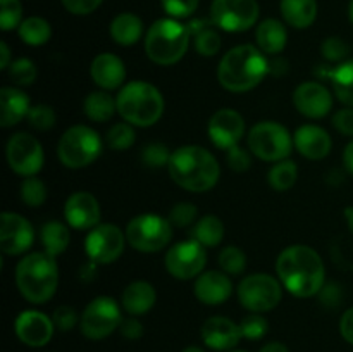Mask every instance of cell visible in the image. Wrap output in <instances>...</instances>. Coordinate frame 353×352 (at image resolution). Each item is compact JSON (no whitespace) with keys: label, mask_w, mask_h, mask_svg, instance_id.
<instances>
[{"label":"cell","mask_w":353,"mask_h":352,"mask_svg":"<svg viewBox=\"0 0 353 352\" xmlns=\"http://www.w3.org/2000/svg\"><path fill=\"white\" fill-rule=\"evenodd\" d=\"M10 50L6 41H0V69H7L10 66Z\"/></svg>","instance_id":"obj_58"},{"label":"cell","mask_w":353,"mask_h":352,"mask_svg":"<svg viewBox=\"0 0 353 352\" xmlns=\"http://www.w3.org/2000/svg\"><path fill=\"white\" fill-rule=\"evenodd\" d=\"M276 276L292 295L309 299L326 285V266L319 252L309 245L295 244L281 251L276 259Z\"/></svg>","instance_id":"obj_1"},{"label":"cell","mask_w":353,"mask_h":352,"mask_svg":"<svg viewBox=\"0 0 353 352\" xmlns=\"http://www.w3.org/2000/svg\"><path fill=\"white\" fill-rule=\"evenodd\" d=\"M348 17H350V23L353 24V0H350V6H348Z\"/></svg>","instance_id":"obj_62"},{"label":"cell","mask_w":353,"mask_h":352,"mask_svg":"<svg viewBox=\"0 0 353 352\" xmlns=\"http://www.w3.org/2000/svg\"><path fill=\"white\" fill-rule=\"evenodd\" d=\"M54 330L55 324L52 317L40 311H23L14 321V331L17 338L28 347H45L54 337Z\"/></svg>","instance_id":"obj_19"},{"label":"cell","mask_w":353,"mask_h":352,"mask_svg":"<svg viewBox=\"0 0 353 352\" xmlns=\"http://www.w3.org/2000/svg\"><path fill=\"white\" fill-rule=\"evenodd\" d=\"M230 352H245V351H236V349H233V351H230Z\"/></svg>","instance_id":"obj_63"},{"label":"cell","mask_w":353,"mask_h":352,"mask_svg":"<svg viewBox=\"0 0 353 352\" xmlns=\"http://www.w3.org/2000/svg\"><path fill=\"white\" fill-rule=\"evenodd\" d=\"M259 9L257 0H212L210 19L219 30L228 33H243L257 24Z\"/></svg>","instance_id":"obj_13"},{"label":"cell","mask_w":353,"mask_h":352,"mask_svg":"<svg viewBox=\"0 0 353 352\" xmlns=\"http://www.w3.org/2000/svg\"><path fill=\"white\" fill-rule=\"evenodd\" d=\"M288 71V62L285 59L278 57L276 61H269V75H276V76H283L285 72Z\"/></svg>","instance_id":"obj_55"},{"label":"cell","mask_w":353,"mask_h":352,"mask_svg":"<svg viewBox=\"0 0 353 352\" xmlns=\"http://www.w3.org/2000/svg\"><path fill=\"white\" fill-rule=\"evenodd\" d=\"M34 228L17 213H2L0 216V251L7 255H21L33 247Z\"/></svg>","instance_id":"obj_16"},{"label":"cell","mask_w":353,"mask_h":352,"mask_svg":"<svg viewBox=\"0 0 353 352\" xmlns=\"http://www.w3.org/2000/svg\"><path fill=\"white\" fill-rule=\"evenodd\" d=\"M331 85L336 99L343 106L353 107V61H345L334 66Z\"/></svg>","instance_id":"obj_34"},{"label":"cell","mask_w":353,"mask_h":352,"mask_svg":"<svg viewBox=\"0 0 353 352\" xmlns=\"http://www.w3.org/2000/svg\"><path fill=\"white\" fill-rule=\"evenodd\" d=\"M126 240L134 251L152 254L159 252L169 245L172 238V224L168 217L161 214L145 213L138 214L128 223Z\"/></svg>","instance_id":"obj_9"},{"label":"cell","mask_w":353,"mask_h":352,"mask_svg":"<svg viewBox=\"0 0 353 352\" xmlns=\"http://www.w3.org/2000/svg\"><path fill=\"white\" fill-rule=\"evenodd\" d=\"M226 162L230 166L231 171L234 173H245L252 168V152L247 148L240 147H231L226 150Z\"/></svg>","instance_id":"obj_48"},{"label":"cell","mask_w":353,"mask_h":352,"mask_svg":"<svg viewBox=\"0 0 353 352\" xmlns=\"http://www.w3.org/2000/svg\"><path fill=\"white\" fill-rule=\"evenodd\" d=\"M23 23V6L19 0H0V28L12 31Z\"/></svg>","instance_id":"obj_43"},{"label":"cell","mask_w":353,"mask_h":352,"mask_svg":"<svg viewBox=\"0 0 353 352\" xmlns=\"http://www.w3.org/2000/svg\"><path fill=\"white\" fill-rule=\"evenodd\" d=\"M321 54L326 62H345L347 55L350 54V47L347 41L340 37H327L321 45Z\"/></svg>","instance_id":"obj_46"},{"label":"cell","mask_w":353,"mask_h":352,"mask_svg":"<svg viewBox=\"0 0 353 352\" xmlns=\"http://www.w3.org/2000/svg\"><path fill=\"white\" fill-rule=\"evenodd\" d=\"M17 33H19V38L26 45H31V47H40V45H45L52 37V28L48 24L47 19L40 16H31L23 19V23L17 28Z\"/></svg>","instance_id":"obj_33"},{"label":"cell","mask_w":353,"mask_h":352,"mask_svg":"<svg viewBox=\"0 0 353 352\" xmlns=\"http://www.w3.org/2000/svg\"><path fill=\"white\" fill-rule=\"evenodd\" d=\"M168 219L172 228L193 226L199 219V209L192 202H178L171 207Z\"/></svg>","instance_id":"obj_42"},{"label":"cell","mask_w":353,"mask_h":352,"mask_svg":"<svg viewBox=\"0 0 353 352\" xmlns=\"http://www.w3.org/2000/svg\"><path fill=\"white\" fill-rule=\"evenodd\" d=\"M7 76L16 86H30L37 79L38 69L31 59L21 57L10 62V66L7 68Z\"/></svg>","instance_id":"obj_38"},{"label":"cell","mask_w":353,"mask_h":352,"mask_svg":"<svg viewBox=\"0 0 353 352\" xmlns=\"http://www.w3.org/2000/svg\"><path fill=\"white\" fill-rule=\"evenodd\" d=\"M293 145L302 157L309 161H321L330 155L333 140L324 128L317 124H303L293 133Z\"/></svg>","instance_id":"obj_22"},{"label":"cell","mask_w":353,"mask_h":352,"mask_svg":"<svg viewBox=\"0 0 353 352\" xmlns=\"http://www.w3.org/2000/svg\"><path fill=\"white\" fill-rule=\"evenodd\" d=\"M238 300L250 313H268L283 299V285L276 276L268 273H254L245 276L236 289Z\"/></svg>","instance_id":"obj_10"},{"label":"cell","mask_w":353,"mask_h":352,"mask_svg":"<svg viewBox=\"0 0 353 352\" xmlns=\"http://www.w3.org/2000/svg\"><path fill=\"white\" fill-rule=\"evenodd\" d=\"M216 24H209L207 28H203L202 31L193 37V41H195V50L199 52L203 57H212L223 47V40H221L219 31L216 30Z\"/></svg>","instance_id":"obj_39"},{"label":"cell","mask_w":353,"mask_h":352,"mask_svg":"<svg viewBox=\"0 0 353 352\" xmlns=\"http://www.w3.org/2000/svg\"><path fill=\"white\" fill-rule=\"evenodd\" d=\"M40 242L47 254L54 255V257L61 255L71 242L68 224L61 223V221H47L40 230Z\"/></svg>","instance_id":"obj_32"},{"label":"cell","mask_w":353,"mask_h":352,"mask_svg":"<svg viewBox=\"0 0 353 352\" xmlns=\"http://www.w3.org/2000/svg\"><path fill=\"white\" fill-rule=\"evenodd\" d=\"M31 100L17 86L0 88V126L12 128L28 117L31 110Z\"/></svg>","instance_id":"obj_25"},{"label":"cell","mask_w":353,"mask_h":352,"mask_svg":"<svg viewBox=\"0 0 353 352\" xmlns=\"http://www.w3.org/2000/svg\"><path fill=\"white\" fill-rule=\"evenodd\" d=\"M269 75V59L257 45L243 43L230 48L217 66V79L228 92L254 90Z\"/></svg>","instance_id":"obj_2"},{"label":"cell","mask_w":353,"mask_h":352,"mask_svg":"<svg viewBox=\"0 0 353 352\" xmlns=\"http://www.w3.org/2000/svg\"><path fill=\"white\" fill-rule=\"evenodd\" d=\"M207 264V251L193 238L171 245L165 252L164 266L176 280H193L200 276Z\"/></svg>","instance_id":"obj_14"},{"label":"cell","mask_w":353,"mask_h":352,"mask_svg":"<svg viewBox=\"0 0 353 352\" xmlns=\"http://www.w3.org/2000/svg\"><path fill=\"white\" fill-rule=\"evenodd\" d=\"M57 114L48 104H37L28 114V123L38 131H48L55 126Z\"/></svg>","instance_id":"obj_44"},{"label":"cell","mask_w":353,"mask_h":352,"mask_svg":"<svg viewBox=\"0 0 353 352\" xmlns=\"http://www.w3.org/2000/svg\"><path fill=\"white\" fill-rule=\"evenodd\" d=\"M90 76H92L93 83L100 86V90H117L123 88L126 83V66H124L123 59L117 57L116 54L110 52H102L97 55L90 64Z\"/></svg>","instance_id":"obj_23"},{"label":"cell","mask_w":353,"mask_h":352,"mask_svg":"<svg viewBox=\"0 0 353 352\" xmlns=\"http://www.w3.org/2000/svg\"><path fill=\"white\" fill-rule=\"evenodd\" d=\"M190 238L202 244L203 247H217L224 238V223L216 214H205L199 217L190 231Z\"/></svg>","instance_id":"obj_31"},{"label":"cell","mask_w":353,"mask_h":352,"mask_svg":"<svg viewBox=\"0 0 353 352\" xmlns=\"http://www.w3.org/2000/svg\"><path fill=\"white\" fill-rule=\"evenodd\" d=\"M319 295H321V302H323L324 306L336 307L338 304L341 302V295H343V292H341L338 283H327V285L323 286Z\"/></svg>","instance_id":"obj_53"},{"label":"cell","mask_w":353,"mask_h":352,"mask_svg":"<svg viewBox=\"0 0 353 352\" xmlns=\"http://www.w3.org/2000/svg\"><path fill=\"white\" fill-rule=\"evenodd\" d=\"M83 110L88 119L95 123H107L117 113V102L107 90H95L85 97Z\"/></svg>","instance_id":"obj_30"},{"label":"cell","mask_w":353,"mask_h":352,"mask_svg":"<svg viewBox=\"0 0 353 352\" xmlns=\"http://www.w3.org/2000/svg\"><path fill=\"white\" fill-rule=\"evenodd\" d=\"M155 300H157V292L154 285L145 280L131 282L121 293V306L130 316L138 317L147 314L155 306Z\"/></svg>","instance_id":"obj_26"},{"label":"cell","mask_w":353,"mask_h":352,"mask_svg":"<svg viewBox=\"0 0 353 352\" xmlns=\"http://www.w3.org/2000/svg\"><path fill=\"white\" fill-rule=\"evenodd\" d=\"M200 335H202V340L207 347L221 352L233 351L240 344L241 338H243L240 324H236L226 316L209 317L202 324Z\"/></svg>","instance_id":"obj_21"},{"label":"cell","mask_w":353,"mask_h":352,"mask_svg":"<svg viewBox=\"0 0 353 352\" xmlns=\"http://www.w3.org/2000/svg\"><path fill=\"white\" fill-rule=\"evenodd\" d=\"M240 330L243 338H248V340H261L269 331V323L262 314L252 313L241 320Z\"/></svg>","instance_id":"obj_45"},{"label":"cell","mask_w":353,"mask_h":352,"mask_svg":"<svg viewBox=\"0 0 353 352\" xmlns=\"http://www.w3.org/2000/svg\"><path fill=\"white\" fill-rule=\"evenodd\" d=\"M16 285L28 302H48L59 285V266L54 255L45 251L24 255L16 266Z\"/></svg>","instance_id":"obj_4"},{"label":"cell","mask_w":353,"mask_h":352,"mask_svg":"<svg viewBox=\"0 0 353 352\" xmlns=\"http://www.w3.org/2000/svg\"><path fill=\"white\" fill-rule=\"evenodd\" d=\"M331 123L338 133L353 138V107L345 106L338 109L331 117Z\"/></svg>","instance_id":"obj_50"},{"label":"cell","mask_w":353,"mask_h":352,"mask_svg":"<svg viewBox=\"0 0 353 352\" xmlns=\"http://www.w3.org/2000/svg\"><path fill=\"white\" fill-rule=\"evenodd\" d=\"M259 352H290V349L283 342H269Z\"/></svg>","instance_id":"obj_59"},{"label":"cell","mask_w":353,"mask_h":352,"mask_svg":"<svg viewBox=\"0 0 353 352\" xmlns=\"http://www.w3.org/2000/svg\"><path fill=\"white\" fill-rule=\"evenodd\" d=\"M345 219H347V224H348V230L353 233V206L347 207L345 209Z\"/></svg>","instance_id":"obj_60"},{"label":"cell","mask_w":353,"mask_h":352,"mask_svg":"<svg viewBox=\"0 0 353 352\" xmlns=\"http://www.w3.org/2000/svg\"><path fill=\"white\" fill-rule=\"evenodd\" d=\"M299 178V166L292 159H285V161L274 162L271 169H269L268 182L272 190L276 192H286L292 188Z\"/></svg>","instance_id":"obj_35"},{"label":"cell","mask_w":353,"mask_h":352,"mask_svg":"<svg viewBox=\"0 0 353 352\" xmlns=\"http://www.w3.org/2000/svg\"><path fill=\"white\" fill-rule=\"evenodd\" d=\"M110 38L121 47H131L143 35V23L133 12H121L112 19L109 26Z\"/></svg>","instance_id":"obj_28"},{"label":"cell","mask_w":353,"mask_h":352,"mask_svg":"<svg viewBox=\"0 0 353 352\" xmlns=\"http://www.w3.org/2000/svg\"><path fill=\"white\" fill-rule=\"evenodd\" d=\"M168 171L172 182L193 193H203L217 185L221 168L212 152L200 145H183L171 154Z\"/></svg>","instance_id":"obj_3"},{"label":"cell","mask_w":353,"mask_h":352,"mask_svg":"<svg viewBox=\"0 0 353 352\" xmlns=\"http://www.w3.org/2000/svg\"><path fill=\"white\" fill-rule=\"evenodd\" d=\"M137 141V133H134L133 124L121 121V123L112 124L105 135V144L109 145L112 150L124 152L130 150Z\"/></svg>","instance_id":"obj_36"},{"label":"cell","mask_w":353,"mask_h":352,"mask_svg":"<svg viewBox=\"0 0 353 352\" xmlns=\"http://www.w3.org/2000/svg\"><path fill=\"white\" fill-rule=\"evenodd\" d=\"M281 16L296 30L312 26L317 17V0H281Z\"/></svg>","instance_id":"obj_29"},{"label":"cell","mask_w":353,"mask_h":352,"mask_svg":"<svg viewBox=\"0 0 353 352\" xmlns=\"http://www.w3.org/2000/svg\"><path fill=\"white\" fill-rule=\"evenodd\" d=\"M119 333L128 340H138L143 335V324L137 320V316L126 317V320L121 321Z\"/></svg>","instance_id":"obj_52"},{"label":"cell","mask_w":353,"mask_h":352,"mask_svg":"<svg viewBox=\"0 0 353 352\" xmlns=\"http://www.w3.org/2000/svg\"><path fill=\"white\" fill-rule=\"evenodd\" d=\"M162 9L165 10L172 19H185V17L193 16V12L199 7L200 0H161Z\"/></svg>","instance_id":"obj_47"},{"label":"cell","mask_w":353,"mask_h":352,"mask_svg":"<svg viewBox=\"0 0 353 352\" xmlns=\"http://www.w3.org/2000/svg\"><path fill=\"white\" fill-rule=\"evenodd\" d=\"M333 71H334V68L333 66H330V62H327V64H319L314 68V75H316L317 78L330 79V81H331V76H333Z\"/></svg>","instance_id":"obj_57"},{"label":"cell","mask_w":353,"mask_h":352,"mask_svg":"<svg viewBox=\"0 0 353 352\" xmlns=\"http://www.w3.org/2000/svg\"><path fill=\"white\" fill-rule=\"evenodd\" d=\"M100 204L93 193L74 192L68 197L64 204V219L74 230H92L100 224Z\"/></svg>","instance_id":"obj_20"},{"label":"cell","mask_w":353,"mask_h":352,"mask_svg":"<svg viewBox=\"0 0 353 352\" xmlns=\"http://www.w3.org/2000/svg\"><path fill=\"white\" fill-rule=\"evenodd\" d=\"M6 159L16 175L37 176L45 164L43 145L33 135L19 131L7 140Z\"/></svg>","instance_id":"obj_12"},{"label":"cell","mask_w":353,"mask_h":352,"mask_svg":"<svg viewBox=\"0 0 353 352\" xmlns=\"http://www.w3.org/2000/svg\"><path fill=\"white\" fill-rule=\"evenodd\" d=\"M79 320H81V316H78L76 309L71 306H59L52 314V321L59 331L72 330L76 324H79Z\"/></svg>","instance_id":"obj_49"},{"label":"cell","mask_w":353,"mask_h":352,"mask_svg":"<svg viewBox=\"0 0 353 352\" xmlns=\"http://www.w3.org/2000/svg\"><path fill=\"white\" fill-rule=\"evenodd\" d=\"M255 41L265 55H278L279 52L285 50L286 41H288V31L279 19L268 17L259 23L257 30H255Z\"/></svg>","instance_id":"obj_27"},{"label":"cell","mask_w":353,"mask_h":352,"mask_svg":"<svg viewBox=\"0 0 353 352\" xmlns=\"http://www.w3.org/2000/svg\"><path fill=\"white\" fill-rule=\"evenodd\" d=\"M248 150L265 162H279L293 150V135L276 121H261L248 131Z\"/></svg>","instance_id":"obj_8"},{"label":"cell","mask_w":353,"mask_h":352,"mask_svg":"<svg viewBox=\"0 0 353 352\" xmlns=\"http://www.w3.org/2000/svg\"><path fill=\"white\" fill-rule=\"evenodd\" d=\"M193 293L205 306H221L233 295V282L224 271H203L196 276Z\"/></svg>","instance_id":"obj_24"},{"label":"cell","mask_w":353,"mask_h":352,"mask_svg":"<svg viewBox=\"0 0 353 352\" xmlns=\"http://www.w3.org/2000/svg\"><path fill=\"white\" fill-rule=\"evenodd\" d=\"M121 321L123 316L119 304L112 297L100 295L85 307L79 320V330L90 340H103L119 330Z\"/></svg>","instance_id":"obj_11"},{"label":"cell","mask_w":353,"mask_h":352,"mask_svg":"<svg viewBox=\"0 0 353 352\" xmlns=\"http://www.w3.org/2000/svg\"><path fill=\"white\" fill-rule=\"evenodd\" d=\"M183 352H205L202 347H196V345H190V347L183 349Z\"/></svg>","instance_id":"obj_61"},{"label":"cell","mask_w":353,"mask_h":352,"mask_svg":"<svg viewBox=\"0 0 353 352\" xmlns=\"http://www.w3.org/2000/svg\"><path fill=\"white\" fill-rule=\"evenodd\" d=\"M340 333L345 342L353 345V307L345 311L343 316L340 317Z\"/></svg>","instance_id":"obj_54"},{"label":"cell","mask_w":353,"mask_h":352,"mask_svg":"<svg viewBox=\"0 0 353 352\" xmlns=\"http://www.w3.org/2000/svg\"><path fill=\"white\" fill-rule=\"evenodd\" d=\"M217 262H219L221 269L230 276H240L247 269V255L236 245H226L219 252Z\"/></svg>","instance_id":"obj_37"},{"label":"cell","mask_w":353,"mask_h":352,"mask_svg":"<svg viewBox=\"0 0 353 352\" xmlns=\"http://www.w3.org/2000/svg\"><path fill=\"white\" fill-rule=\"evenodd\" d=\"M192 33L188 24L172 17L157 19L145 35V54L159 66H172L188 52Z\"/></svg>","instance_id":"obj_6"},{"label":"cell","mask_w":353,"mask_h":352,"mask_svg":"<svg viewBox=\"0 0 353 352\" xmlns=\"http://www.w3.org/2000/svg\"><path fill=\"white\" fill-rule=\"evenodd\" d=\"M117 113L126 123L138 128L154 126L165 109L161 90L147 81H130L116 97Z\"/></svg>","instance_id":"obj_5"},{"label":"cell","mask_w":353,"mask_h":352,"mask_svg":"<svg viewBox=\"0 0 353 352\" xmlns=\"http://www.w3.org/2000/svg\"><path fill=\"white\" fill-rule=\"evenodd\" d=\"M102 138L93 128L74 124L62 133L57 144V155L65 168L81 169L93 164L102 154Z\"/></svg>","instance_id":"obj_7"},{"label":"cell","mask_w":353,"mask_h":352,"mask_svg":"<svg viewBox=\"0 0 353 352\" xmlns=\"http://www.w3.org/2000/svg\"><path fill=\"white\" fill-rule=\"evenodd\" d=\"M343 166L350 175H353V138L343 150Z\"/></svg>","instance_id":"obj_56"},{"label":"cell","mask_w":353,"mask_h":352,"mask_svg":"<svg viewBox=\"0 0 353 352\" xmlns=\"http://www.w3.org/2000/svg\"><path fill=\"white\" fill-rule=\"evenodd\" d=\"M21 200L28 207H40L47 200V186L37 176H28L21 183Z\"/></svg>","instance_id":"obj_40"},{"label":"cell","mask_w":353,"mask_h":352,"mask_svg":"<svg viewBox=\"0 0 353 352\" xmlns=\"http://www.w3.org/2000/svg\"><path fill=\"white\" fill-rule=\"evenodd\" d=\"M293 106L309 119L326 117L333 109V95L321 81L300 83L293 92Z\"/></svg>","instance_id":"obj_18"},{"label":"cell","mask_w":353,"mask_h":352,"mask_svg":"<svg viewBox=\"0 0 353 352\" xmlns=\"http://www.w3.org/2000/svg\"><path fill=\"white\" fill-rule=\"evenodd\" d=\"M171 154L172 152H169L168 145L161 144V141H154V144L145 145L140 157H141V162H143L147 168L161 169V168H168L169 161H171Z\"/></svg>","instance_id":"obj_41"},{"label":"cell","mask_w":353,"mask_h":352,"mask_svg":"<svg viewBox=\"0 0 353 352\" xmlns=\"http://www.w3.org/2000/svg\"><path fill=\"white\" fill-rule=\"evenodd\" d=\"M126 233L112 223H100L85 238L86 255L97 264H110L123 255Z\"/></svg>","instance_id":"obj_15"},{"label":"cell","mask_w":353,"mask_h":352,"mask_svg":"<svg viewBox=\"0 0 353 352\" xmlns=\"http://www.w3.org/2000/svg\"><path fill=\"white\" fill-rule=\"evenodd\" d=\"M103 0H62V6L74 16H86L102 6Z\"/></svg>","instance_id":"obj_51"},{"label":"cell","mask_w":353,"mask_h":352,"mask_svg":"<svg viewBox=\"0 0 353 352\" xmlns=\"http://www.w3.org/2000/svg\"><path fill=\"white\" fill-rule=\"evenodd\" d=\"M245 130L247 126H245L243 116L234 109L216 110L207 124L210 141L223 150H230L231 147L240 145Z\"/></svg>","instance_id":"obj_17"}]
</instances>
